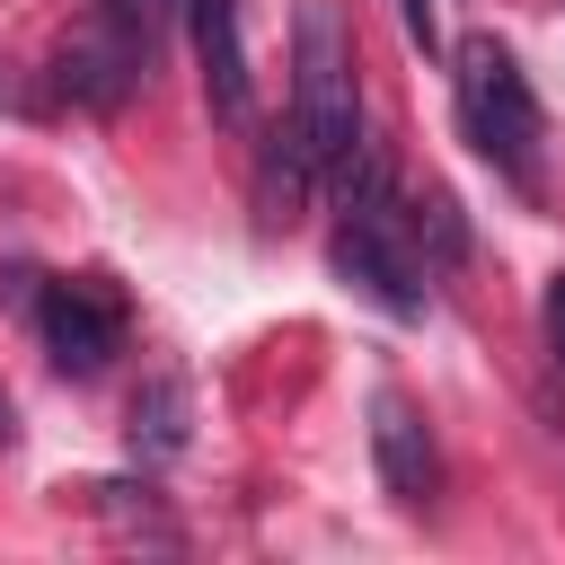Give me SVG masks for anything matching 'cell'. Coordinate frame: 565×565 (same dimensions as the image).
I'll use <instances>...</instances> for the list:
<instances>
[{
	"label": "cell",
	"mask_w": 565,
	"mask_h": 565,
	"mask_svg": "<svg viewBox=\"0 0 565 565\" xmlns=\"http://www.w3.org/2000/svg\"><path fill=\"white\" fill-rule=\"evenodd\" d=\"M450 88H459V124H468L477 159L503 168L512 185H539V97H530L521 62H512L494 35H459Z\"/></svg>",
	"instance_id": "3957f363"
},
{
	"label": "cell",
	"mask_w": 565,
	"mask_h": 565,
	"mask_svg": "<svg viewBox=\"0 0 565 565\" xmlns=\"http://www.w3.org/2000/svg\"><path fill=\"white\" fill-rule=\"evenodd\" d=\"M539 327H547V353L565 362V274L547 282V300H539Z\"/></svg>",
	"instance_id": "8fae6325"
},
{
	"label": "cell",
	"mask_w": 565,
	"mask_h": 565,
	"mask_svg": "<svg viewBox=\"0 0 565 565\" xmlns=\"http://www.w3.org/2000/svg\"><path fill=\"white\" fill-rule=\"evenodd\" d=\"M124 433H132V450H141V459L185 450V388H177V380H150V388L132 397V424H124Z\"/></svg>",
	"instance_id": "9c48e42d"
},
{
	"label": "cell",
	"mask_w": 565,
	"mask_h": 565,
	"mask_svg": "<svg viewBox=\"0 0 565 565\" xmlns=\"http://www.w3.org/2000/svg\"><path fill=\"white\" fill-rule=\"evenodd\" d=\"M150 79V53L97 9V26H79L71 44H62V62H53V88L71 97V106H88V115H115L132 88Z\"/></svg>",
	"instance_id": "5b68a950"
},
{
	"label": "cell",
	"mask_w": 565,
	"mask_h": 565,
	"mask_svg": "<svg viewBox=\"0 0 565 565\" xmlns=\"http://www.w3.org/2000/svg\"><path fill=\"white\" fill-rule=\"evenodd\" d=\"M185 26H194V62H203V97H212V115H221V124H256L238 0H185Z\"/></svg>",
	"instance_id": "8992f818"
},
{
	"label": "cell",
	"mask_w": 565,
	"mask_h": 565,
	"mask_svg": "<svg viewBox=\"0 0 565 565\" xmlns=\"http://www.w3.org/2000/svg\"><path fill=\"white\" fill-rule=\"evenodd\" d=\"M106 18H115V26H124V35H132L150 62H159V35L185 18V0H106Z\"/></svg>",
	"instance_id": "30bf717a"
},
{
	"label": "cell",
	"mask_w": 565,
	"mask_h": 565,
	"mask_svg": "<svg viewBox=\"0 0 565 565\" xmlns=\"http://www.w3.org/2000/svg\"><path fill=\"white\" fill-rule=\"evenodd\" d=\"M371 459H380V486H388L397 503H433V486H441V459H433V433H424V415H415L397 388H380V397H371Z\"/></svg>",
	"instance_id": "52a82bcc"
},
{
	"label": "cell",
	"mask_w": 565,
	"mask_h": 565,
	"mask_svg": "<svg viewBox=\"0 0 565 565\" xmlns=\"http://www.w3.org/2000/svg\"><path fill=\"white\" fill-rule=\"evenodd\" d=\"M309 185H318V159H309V141H300V124L282 115V124L265 132V159H256V203H265V221H300Z\"/></svg>",
	"instance_id": "ba28073f"
},
{
	"label": "cell",
	"mask_w": 565,
	"mask_h": 565,
	"mask_svg": "<svg viewBox=\"0 0 565 565\" xmlns=\"http://www.w3.org/2000/svg\"><path fill=\"white\" fill-rule=\"evenodd\" d=\"M35 327H44V353H53L62 380H97V371L124 353V300H115L97 274L44 282V291H35Z\"/></svg>",
	"instance_id": "277c9868"
},
{
	"label": "cell",
	"mask_w": 565,
	"mask_h": 565,
	"mask_svg": "<svg viewBox=\"0 0 565 565\" xmlns=\"http://www.w3.org/2000/svg\"><path fill=\"white\" fill-rule=\"evenodd\" d=\"M397 18H406V35L433 53V35H441V26H433V0H397Z\"/></svg>",
	"instance_id": "7c38bea8"
},
{
	"label": "cell",
	"mask_w": 565,
	"mask_h": 565,
	"mask_svg": "<svg viewBox=\"0 0 565 565\" xmlns=\"http://www.w3.org/2000/svg\"><path fill=\"white\" fill-rule=\"evenodd\" d=\"M291 124L318 159V177L344 194L371 150H362V79H353V26L335 0H300V26H291Z\"/></svg>",
	"instance_id": "6da1fadb"
},
{
	"label": "cell",
	"mask_w": 565,
	"mask_h": 565,
	"mask_svg": "<svg viewBox=\"0 0 565 565\" xmlns=\"http://www.w3.org/2000/svg\"><path fill=\"white\" fill-rule=\"evenodd\" d=\"M344 221H335V274L362 291V300H380L388 318H424L433 309V291H424V256H415V238H406V212H397V194H388V168L371 159L344 194Z\"/></svg>",
	"instance_id": "7a4b0ae2"
}]
</instances>
